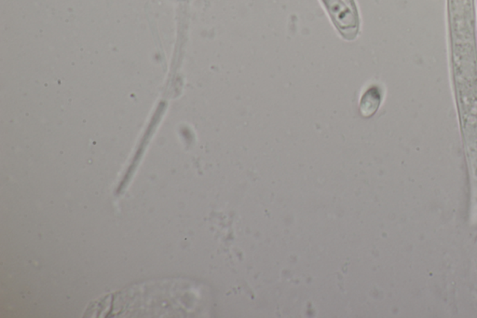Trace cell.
I'll return each instance as SVG.
<instances>
[{
	"mask_svg": "<svg viewBox=\"0 0 477 318\" xmlns=\"http://www.w3.org/2000/svg\"><path fill=\"white\" fill-rule=\"evenodd\" d=\"M191 285L181 280L143 283L102 299L94 317H189L195 314Z\"/></svg>",
	"mask_w": 477,
	"mask_h": 318,
	"instance_id": "6da1fadb",
	"label": "cell"
},
{
	"mask_svg": "<svg viewBox=\"0 0 477 318\" xmlns=\"http://www.w3.org/2000/svg\"><path fill=\"white\" fill-rule=\"evenodd\" d=\"M324 1L333 18L338 21L341 28H354L355 26L354 12L345 3L340 0H324Z\"/></svg>",
	"mask_w": 477,
	"mask_h": 318,
	"instance_id": "7a4b0ae2",
	"label": "cell"
},
{
	"mask_svg": "<svg viewBox=\"0 0 477 318\" xmlns=\"http://www.w3.org/2000/svg\"><path fill=\"white\" fill-rule=\"evenodd\" d=\"M381 93L376 87H372L368 89L365 91L364 96H363L361 99V103H360V109H361V113L365 117H370L375 114L376 110H378L379 104H381Z\"/></svg>",
	"mask_w": 477,
	"mask_h": 318,
	"instance_id": "3957f363",
	"label": "cell"
}]
</instances>
